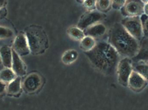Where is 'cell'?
Listing matches in <instances>:
<instances>
[{
    "mask_svg": "<svg viewBox=\"0 0 148 110\" xmlns=\"http://www.w3.org/2000/svg\"><path fill=\"white\" fill-rule=\"evenodd\" d=\"M144 5L143 8L144 14L148 16V1H144Z\"/></svg>",
    "mask_w": 148,
    "mask_h": 110,
    "instance_id": "83f0119b",
    "label": "cell"
},
{
    "mask_svg": "<svg viewBox=\"0 0 148 110\" xmlns=\"http://www.w3.org/2000/svg\"><path fill=\"white\" fill-rule=\"evenodd\" d=\"M78 56V53L76 50L73 49L68 50L62 56V61L65 65H71L77 60Z\"/></svg>",
    "mask_w": 148,
    "mask_h": 110,
    "instance_id": "2e32d148",
    "label": "cell"
},
{
    "mask_svg": "<svg viewBox=\"0 0 148 110\" xmlns=\"http://www.w3.org/2000/svg\"><path fill=\"white\" fill-rule=\"evenodd\" d=\"M105 17V15L98 10L89 11L81 17L77 23V27L84 31L91 26L99 23Z\"/></svg>",
    "mask_w": 148,
    "mask_h": 110,
    "instance_id": "8992f818",
    "label": "cell"
},
{
    "mask_svg": "<svg viewBox=\"0 0 148 110\" xmlns=\"http://www.w3.org/2000/svg\"><path fill=\"white\" fill-rule=\"evenodd\" d=\"M132 59L134 63H148V37H144L140 41L139 52Z\"/></svg>",
    "mask_w": 148,
    "mask_h": 110,
    "instance_id": "7c38bea8",
    "label": "cell"
},
{
    "mask_svg": "<svg viewBox=\"0 0 148 110\" xmlns=\"http://www.w3.org/2000/svg\"><path fill=\"white\" fill-rule=\"evenodd\" d=\"M30 53L38 55L44 53L49 46L48 38L45 30L37 25H31L25 29Z\"/></svg>",
    "mask_w": 148,
    "mask_h": 110,
    "instance_id": "3957f363",
    "label": "cell"
},
{
    "mask_svg": "<svg viewBox=\"0 0 148 110\" xmlns=\"http://www.w3.org/2000/svg\"><path fill=\"white\" fill-rule=\"evenodd\" d=\"M12 49L6 46L0 48V59L5 68H11L12 66Z\"/></svg>",
    "mask_w": 148,
    "mask_h": 110,
    "instance_id": "9a60e30c",
    "label": "cell"
},
{
    "mask_svg": "<svg viewBox=\"0 0 148 110\" xmlns=\"http://www.w3.org/2000/svg\"><path fill=\"white\" fill-rule=\"evenodd\" d=\"M111 1H96V7L97 10L103 13L109 10L111 7Z\"/></svg>",
    "mask_w": 148,
    "mask_h": 110,
    "instance_id": "44dd1931",
    "label": "cell"
},
{
    "mask_svg": "<svg viewBox=\"0 0 148 110\" xmlns=\"http://www.w3.org/2000/svg\"><path fill=\"white\" fill-rule=\"evenodd\" d=\"M144 37H148V16L143 14L140 16Z\"/></svg>",
    "mask_w": 148,
    "mask_h": 110,
    "instance_id": "603a6c76",
    "label": "cell"
},
{
    "mask_svg": "<svg viewBox=\"0 0 148 110\" xmlns=\"http://www.w3.org/2000/svg\"><path fill=\"white\" fill-rule=\"evenodd\" d=\"M7 84L0 80V97L6 93Z\"/></svg>",
    "mask_w": 148,
    "mask_h": 110,
    "instance_id": "484cf974",
    "label": "cell"
},
{
    "mask_svg": "<svg viewBox=\"0 0 148 110\" xmlns=\"http://www.w3.org/2000/svg\"><path fill=\"white\" fill-rule=\"evenodd\" d=\"M116 51L121 58H132L137 55L140 42L127 32L120 22L114 24L108 41Z\"/></svg>",
    "mask_w": 148,
    "mask_h": 110,
    "instance_id": "7a4b0ae2",
    "label": "cell"
},
{
    "mask_svg": "<svg viewBox=\"0 0 148 110\" xmlns=\"http://www.w3.org/2000/svg\"><path fill=\"white\" fill-rule=\"evenodd\" d=\"M133 61L131 58H122L119 61L116 72L118 82L123 86H127L129 78L134 70Z\"/></svg>",
    "mask_w": 148,
    "mask_h": 110,
    "instance_id": "5b68a950",
    "label": "cell"
},
{
    "mask_svg": "<svg viewBox=\"0 0 148 110\" xmlns=\"http://www.w3.org/2000/svg\"><path fill=\"white\" fill-rule=\"evenodd\" d=\"M17 77L11 68H5L0 72V80L6 84H9Z\"/></svg>",
    "mask_w": 148,
    "mask_h": 110,
    "instance_id": "e0dca14e",
    "label": "cell"
},
{
    "mask_svg": "<svg viewBox=\"0 0 148 110\" xmlns=\"http://www.w3.org/2000/svg\"><path fill=\"white\" fill-rule=\"evenodd\" d=\"M7 14V9L4 7L0 9V20L5 17Z\"/></svg>",
    "mask_w": 148,
    "mask_h": 110,
    "instance_id": "4316f807",
    "label": "cell"
},
{
    "mask_svg": "<svg viewBox=\"0 0 148 110\" xmlns=\"http://www.w3.org/2000/svg\"><path fill=\"white\" fill-rule=\"evenodd\" d=\"M7 4V1H0V9L5 7V6Z\"/></svg>",
    "mask_w": 148,
    "mask_h": 110,
    "instance_id": "f1b7e54d",
    "label": "cell"
},
{
    "mask_svg": "<svg viewBox=\"0 0 148 110\" xmlns=\"http://www.w3.org/2000/svg\"><path fill=\"white\" fill-rule=\"evenodd\" d=\"M42 79L38 74L33 73L27 76L22 82V89L28 94L37 92L42 85Z\"/></svg>",
    "mask_w": 148,
    "mask_h": 110,
    "instance_id": "ba28073f",
    "label": "cell"
},
{
    "mask_svg": "<svg viewBox=\"0 0 148 110\" xmlns=\"http://www.w3.org/2000/svg\"><path fill=\"white\" fill-rule=\"evenodd\" d=\"M12 49L20 56H25L30 53L25 34L21 33L16 37L14 40Z\"/></svg>",
    "mask_w": 148,
    "mask_h": 110,
    "instance_id": "9c48e42d",
    "label": "cell"
},
{
    "mask_svg": "<svg viewBox=\"0 0 148 110\" xmlns=\"http://www.w3.org/2000/svg\"><path fill=\"white\" fill-rule=\"evenodd\" d=\"M107 31L106 26L101 23H97L84 31L85 36H90L94 38L103 36Z\"/></svg>",
    "mask_w": 148,
    "mask_h": 110,
    "instance_id": "4fadbf2b",
    "label": "cell"
},
{
    "mask_svg": "<svg viewBox=\"0 0 148 110\" xmlns=\"http://www.w3.org/2000/svg\"><path fill=\"white\" fill-rule=\"evenodd\" d=\"M120 23L127 32L139 42L144 38L140 16L124 17Z\"/></svg>",
    "mask_w": 148,
    "mask_h": 110,
    "instance_id": "277c9868",
    "label": "cell"
},
{
    "mask_svg": "<svg viewBox=\"0 0 148 110\" xmlns=\"http://www.w3.org/2000/svg\"><path fill=\"white\" fill-rule=\"evenodd\" d=\"M126 1H113L111 2V7L116 10H121L125 4Z\"/></svg>",
    "mask_w": 148,
    "mask_h": 110,
    "instance_id": "d4e9b609",
    "label": "cell"
},
{
    "mask_svg": "<svg viewBox=\"0 0 148 110\" xmlns=\"http://www.w3.org/2000/svg\"><path fill=\"white\" fill-rule=\"evenodd\" d=\"M91 64L100 72L111 75L116 72L117 65L121 59L115 49L108 41H97L94 48L85 52Z\"/></svg>",
    "mask_w": 148,
    "mask_h": 110,
    "instance_id": "6da1fadb",
    "label": "cell"
},
{
    "mask_svg": "<svg viewBox=\"0 0 148 110\" xmlns=\"http://www.w3.org/2000/svg\"><path fill=\"white\" fill-rule=\"evenodd\" d=\"M14 32L10 28L0 26V40L7 39L13 37Z\"/></svg>",
    "mask_w": 148,
    "mask_h": 110,
    "instance_id": "7402d4cb",
    "label": "cell"
},
{
    "mask_svg": "<svg viewBox=\"0 0 148 110\" xmlns=\"http://www.w3.org/2000/svg\"><path fill=\"white\" fill-rule=\"evenodd\" d=\"M147 84V80L140 74L133 70L129 78L127 86L133 91L139 92L142 91Z\"/></svg>",
    "mask_w": 148,
    "mask_h": 110,
    "instance_id": "30bf717a",
    "label": "cell"
},
{
    "mask_svg": "<svg viewBox=\"0 0 148 110\" xmlns=\"http://www.w3.org/2000/svg\"><path fill=\"white\" fill-rule=\"evenodd\" d=\"M69 37L74 40L81 41L85 37L84 32L77 26L71 27L67 30Z\"/></svg>",
    "mask_w": 148,
    "mask_h": 110,
    "instance_id": "ffe728a7",
    "label": "cell"
},
{
    "mask_svg": "<svg viewBox=\"0 0 148 110\" xmlns=\"http://www.w3.org/2000/svg\"><path fill=\"white\" fill-rule=\"evenodd\" d=\"M144 5L143 1H126L125 4L121 9V12L124 17L141 16L144 14Z\"/></svg>",
    "mask_w": 148,
    "mask_h": 110,
    "instance_id": "52a82bcc",
    "label": "cell"
},
{
    "mask_svg": "<svg viewBox=\"0 0 148 110\" xmlns=\"http://www.w3.org/2000/svg\"><path fill=\"white\" fill-rule=\"evenodd\" d=\"M22 84L21 77H16L14 80L7 84L6 93L9 96H19L23 89Z\"/></svg>",
    "mask_w": 148,
    "mask_h": 110,
    "instance_id": "5bb4252c",
    "label": "cell"
},
{
    "mask_svg": "<svg viewBox=\"0 0 148 110\" xmlns=\"http://www.w3.org/2000/svg\"><path fill=\"white\" fill-rule=\"evenodd\" d=\"M83 4L84 7L88 9L89 11L95 10L96 9V1H84L83 2Z\"/></svg>",
    "mask_w": 148,
    "mask_h": 110,
    "instance_id": "cb8c5ba5",
    "label": "cell"
},
{
    "mask_svg": "<svg viewBox=\"0 0 148 110\" xmlns=\"http://www.w3.org/2000/svg\"><path fill=\"white\" fill-rule=\"evenodd\" d=\"M133 67L134 70L140 74L148 83V63L143 62L134 63Z\"/></svg>",
    "mask_w": 148,
    "mask_h": 110,
    "instance_id": "ac0fdd59",
    "label": "cell"
},
{
    "mask_svg": "<svg viewBox=\"0 0 148 110\" xmlns=\"http://www.w3.org/2000/svg\"><path fill=\"white\" fill-rule=\"evenodd\" d=\"M12 55L13 58L11 69L17 77H21L24 76L27 73V69L24 62L21 59V56L18 55L13 49Z\"/></svg>",
    "mask_w": 148,
    "mask_h": 110,
    "instance_id": "8fae6325",
    "label": "cell"
},
{
    "mask_svg": "<svg viewBox=\"0 0 148 110\" xmlns=\"http://www.w3.org/2000/svg\"><path fill=\"white\" fill-rule=\"evenodd\" d=\"M95 39L90 36H85L82 40L80 41L81 49L85 52L89 51L92 50L96 44Z\"/></svg>",
    "mask_w": 148,
    "mask_h": 110,
    "instance_id": "d6986e66",
    "label": "cell"
}]
</instances>
